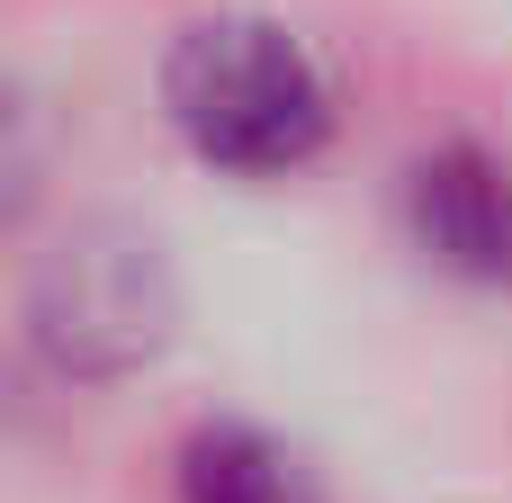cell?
Listing matches in <instances>:
<instances>
[{
    "label": "cell",
    "instance_id": "obj_1",
    "mask_svg": "<svg viewBox=\"0 0 512 503\" xmlns=\"http://www.w3.org/2000/svg\"><path fill=\"white\" fill-rule=\"evenodd\" d=\"M162 108L180 144L234 180H288L333 144V81L279 18H198L162 54Z\"/></svg>",
    "mask_w": 512,
    "mask_h": 503
},
{
    "label": "cell",
    "instance_id": "obj_2",
    "mask_svg": "<svg viewBox=\"0 0 512 503\" xmlns=\"http://www.w3.org/2000/svg\"><path fill=\"white\" fill-rule=\"evenodd\" d=\"M171 333V297H162V270L135 252V243H63V261L45 270L36 288V342L81 369V378H117L135 360H153Z\"/></svg>",
    "mask_w": 512,
    "mask_h": 503
},
{
    "label": "cell",
    "instance_id": "obj_3",
    "mask_svg": "<svg viewBox=\"0 0 512 503\" xmlns=\"http://www.w3.org/2000/svg\"><path fill=\"white\" fill-rule=\"evenodd\" d=\"M405 225L414 243L468 279V288H512V162L486 144H432L405 162Z\"/></svg>",
    "mask_w": 512,
    "mask_h": 503
},
{
    "label": "cell",
    "instance_id": "obj_4",
    "mask_svg": "<svg viewBox=\"0 0 512 503\" xmlns=\"http://www.w3.org/2000/svg\"><path fill=\"white\" fill-rule=\"evenodd\" d=\"M180 503H324V486L252 423H198L171 459Z\"/></svg>",
    "mask_w": 512,
    "mask_h": 503
}]
</instances>
